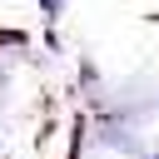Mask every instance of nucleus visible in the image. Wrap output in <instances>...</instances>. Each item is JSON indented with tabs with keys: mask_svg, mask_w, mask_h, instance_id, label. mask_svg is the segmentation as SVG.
<instances>
[{
	"mask_svg": "<svg viewBox=\"0 0 159 159\" xmlns=\"http://www.w3.org/2000/svg\"><path fill=\"white\" fill-rule=\"evenodd\" d=\"M40 5H45V15H50V20H60V0H40Z\"/></svg>",
	"mask_w": 159,
	"mask_h": 159,
	"instance_id": "f257e3e1",
	"label": "nucleus"
},
{
	"mask_svg": "<svg viewBox=\"0 0 159 159\" xmlns=\"http://www.w3.org/2000/svg\"><path fill=\"white\" fill-rule=\"evenodd\" d=\"M149 159H159V154H149Z\"/></svg>",
	"mask_w": 159,
	"mask_h": 159,
	"instance_id": "f03ea898",
	"label": "nucleus"
}]
</instances>
